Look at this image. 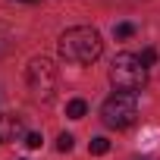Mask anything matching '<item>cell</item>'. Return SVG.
Here are the masks:
<instances>
[{
    "instance_id": "cell-11",
    "label": "cell",
    "mask_w": 160,
    "mask_h": 160,
    "mask_svg": "<svg viewBox=\"0 0 160 160\" xmlns=\"http://www.w3.org/2000/svg\"><path fill=\"white\" fill-rule=\"evenodd\" d=\"M25 144H28L32 151H38V148H41V135H38V132H32V135H25Z\"/></svg>"
},
{
    "instance_id": "cell-1",
    "label": "cell",
    "mask_w": 160,
    "mask_h": 160,
    "mask_svg": "<svg viewBox=\"0 0 160 160\" xmlns=\"http://www.w3.org/2000/svg\"><path fill=\"white\" fill-rule=\"evenodd\" d=\"M104 53V41L94 28L88 25H75V28H66L60 35V57L66 63H78V66H88L94 63L98 57Z\"/></svg>"
},
{
    "instance_id": "cell-8",
    "label": "cell",
    "mask_w": 160,
    "mask_h": 160,
    "mask_svg": "<svg viewBox=\"0 0 160 160\" xmlns=\"http://www.w3.org/2000/svg\"><path fill=\"white\" fill-rule=\"evenodd\" d=\"M113 35H116V38H132V35H135V25H132V22H119V25L113 28Z\"/></svg>"
},
{
    "instance_id": "cell-5",
    "label": "cell",
    "mask_w": 160,
    "mask_h": 160,
    "mask_svg": "<svg viewBox=\"0 0 160 160\" xmlns=\"http://www.w3.org/2000/svg\"><path fill=\"white\" fill-rule=\"evenodd\" d=\"M22 135V122L16 116H0V141H16Z\"/></svg>"
},
{
    "instance_id": "cell-12",
    "label": "cell",
    "mask_w": 160,
    "mask_h": 160,
    "mask_svg": "<svg viewBox=\"0 0 160 160\" xmlns=\"http://www.w3.org/2000/svg\"><path fill=\"white\" fill-rule=\"evenodd\" d=\"M25 3H32V0H25Z\"/></svg>"
},
{
    "instance_id": "cell-2",
    "label": "cell",
    "mask_w": 160,
    "mask_h": 160,
    "mask_svg": "<svg viewBox=\"0 0 160 160\" xmlns=\"http://www.w3.org/2000/svg\"><path fill=\"white\" fill-rule=\"evenodd\" d=\"M110 82H113L116 91L135 94V91L144 88V82H148V66H144L141 57H135V53H119V57L110 63Z\"/></svg>"
},
{
    "instance_id": "cell-4",
    "label": "cell",
    "mask_w": 160,
    "mask_h": 160,
    "mask_svg": "<svg viewBox=\"0 0 160 160\" xmlns=\"http://www.w3.org/2000/svg\"><path fill=\"white\" fill-rule=\"evenodd\" d=\"M25 82H28V88H32V94L38 101H50L53 91H57V69H53V63L44 60V57L32 60L28 69H25Z\"/></svg>"
},
{
    "instance_id": "cell-3",
    "label": "cell",
    "mask_w": 160,
    "mask_h": 160,
    "mask_svg": "<svg viewBox=\"0 0 160 160\" xmlns=\"http://www.w3.org/2000/svg\"><path fill=\"white\" fill-rule=\"evenodd\" d=\"M135 116H138V101H135V94H129V91L110 94V98L104 101V107H101V119H104V126H110V129H129V126L135 122Z\"/></svg>"
},
{
    "instance_id": "cell-6",
    "label": "cell",
    "mask_w": 160,
    "mask_h": 160,
    "mask_svg": "<svg viewBox=\"0 0 160 160\" xmlns=\"http://www.w3.org/2000/svg\"><path fill=\"white\" fill-rule=\"evenodd\" d=\"M85 113H88V104H85V101H78V98H75V101L66 104V116H69V119H82Z\"/></svg>"
},
{
    "instance_id": "cell-10",
    "label": "cell",
    "mask_w": 160,
    "mask_h": 160,
    "mask_svg": "<svg viewBox=\"0 0 160 160\" xmlns=\"http://www.w3.org/2000/svg\"><path fill=\"white\" fill-rule=\"evenodd\" d=\"M57 148H60L63 154H66V151H72V135H60V138H57Z\"/></svg>"
},
{
    "instance_id": "cell-9",
    "label": "cell",
    "mask_w": 160,
    "mask_h": 160,
    "mask_svg": "<svg viewBox=\"0 0 160 160\" xmlns=\"http://www.w3.org/2000/svg\"><path fill=\"white\" fill-rule=\"evenodd\" d=\"M141 63H144V66H154V63H157V50H154V47H148V50L141 53Z\"/></svg>"
},
{
    "instance_id": "cell-7",
    "label": "cell",
    "mask_w": 160,
    "mask_h": 160,
    "mask_svg": "<svg viewBox=\"0 0 160 160\" xmlns=\"http://www.w3.org/2000/svg\"><path fill=\"white\" fill-rule=\"evenodd\" d=\"M88 151H91V154H107V151H110V141H107V138H91Z\"/></svg>"
}]
</instances>
